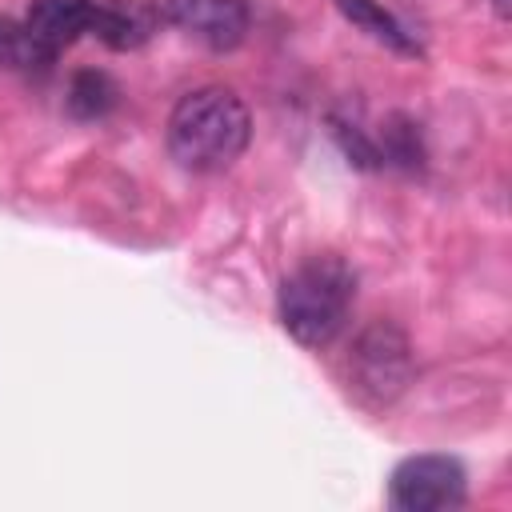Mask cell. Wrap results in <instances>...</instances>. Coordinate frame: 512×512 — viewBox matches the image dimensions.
I'll return each instance as SVG.
<instances>
[{
	"instance_id": "6da1fadb",
	"label": "cell",
	"mask_w": 512,
	"mask_h": 512,
	"mask_svg": "<svg viewBox=\"0 0 512 512\" xmlns=\"http://www.w3.org/2000/svg\"><path fill=\"white\" fill-rule=\"evenodd\" d=\"M252 136V116L232 88L208 84L176 100L168 116V152L188 172H224L240 160Z\"/></svg>"
},
{
	"instance_id": "9c48e42d",
	"label": "cell",
	"mask_w": 512,
	"mask_h": 512,
	"mask_svg": "<svg viewBox=\"0 0 512 512\" xmlns=\"http://www.w3.org/2000/svg\"><path fill=\"white\" fill-rule=\"evenodd\" d=\"M0 64H8V68H44L52 60L32 44V36L24 32V24L0 20Z\"/></svg>"
},
{
	"instance_id": "277c9868",
	"label": "cell",
	"mask_w": 512,
	"mask_h": 512,
	"mask_svg": "<svg viewBox=\"0 0 512 512\" xmlns=\"http://www.w3.org/2000/svg\"><path fill=\"white\" fill-rule=\"evenodd\" d=\"M168 24L188 32L192 40L228 52L248 32V4L244 0H164Z\"/></svg>"
},
{
	"instance_id": "7a4b0ae2",
	"label": "cell",
	"mask_w": 512,
	"mask_h": 512,
	"mask_svg": "<svg viewBox=\"0 0 512 512\" xmlns=\"http://www.w3.org/2000/svg\"><path fill=\"white\" fill-rule=\"evenodd\" d=\"M356 300V276L340 256H308L280 284V324L292 340L320 348L336 340Z\"/></svg>"
},
{
	"instance_id": "30bf717a",
	"label": "cell",
	"mask_w": 512,
	"mask_h": 512,
	"mask_svg": "<svg viewBox=\"0 0 512 512\" xmlns=\"http://www.w3.org/2000/svg\"><path fill=\"white\" fill-rule=\"evenodd\" d=\"M492 4V12L500 16V20H508V12H512V0H488Z\"/></svg>"
},
{
	"instance_id": "3957f363",
	"label": "cell",
	"mask_w": 512,
	"mask_h": 512,
	"mask_svg": "<svg viewBox=\"0 0 512 512\" xmlns=\"http://www.w3.org/2000/svg\"><path fill=\"white\" fill-rule=\"evenodd\" d=\"M392 504L404 512H440V508H460L468 492V476L460 460L452 456H408L392 472Z\"/></svg>"
},
{
	"instance_id": "52a82bcc",
	"label": "cell",
	"mask_w": 512,
	"mask_h": 512,
	"mask_svg": "<svg viewBox=\"0 0 512 512\" xmlns=\"http://www.w3.org/2000/svg\"><path fill=\"white\" fill-rule=\"evenodd\" d=\"M336 4H340V12H344L352 24H360L372 40H380V44H388V48H396V52H408V56L420 52L416 40L404 32V24H400L392 12H384L376 0H336Z\"/></svg>"
},
{
	"instance_id": "8992f818",
	"label": "cell",
	"mask_w": 512,
	"mask_h": 512,
	"mask_svg": "<svg viewBox=\"0 0 512 512\" xmlns=\"http://www.w3.org/2000/svg\"><path fill=\"white\" fill-rule=\"evenodd\" d=\"M152 8L144 0H108V4H96L92 12V32L108 44V48H136L152 36Z\"/></svg>"
},
{
	"instance_id": "5b68a950",
	"label": "cell",
	"mask_w": 512,
	"mask_h": 512,
	"mask_svg": "<svg viewBox=\"0 0 512 512\" xmlns=\"http://www.w3.org/2000/svg\"><path fill=\"white\" fill-rule=\"evenodd\" d=\"M92 12H96V0H32L24 16V32L48 60H56L60 48L92 32Z\"/></svg>"
},
{
	"instance_id": "ba28073f",
	"label": "cell",
	"mask_w": 512,
	"mask_h": 512,
	"mask_svg": "<svg viewBox=\"0 0 512 512\" xmlns=\"http://www.w3.org/2000/svg\"><path fill=\"white\" fill-rule=\"evenodd\" d=\"M76 116H104L116 104V84L104 72H80L72 80V96H68Z\"/></svg>"
}]
</instances>
